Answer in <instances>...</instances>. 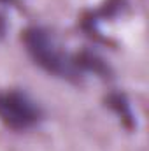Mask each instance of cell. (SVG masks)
<instances>
[{
	"mask_svg": "<svg viewBox=\"0 0 149 151\" xmlns=\"http://www.w3.org/2000/svg\"><path fill=\"white\" fill-rule=\"evenodd\" d=\"M23 42L28 55L44 70L56 76H74L77 70L75 62H72L56 44L49 32L39 27H30L23 32Z\"/></svg>",
	"mask_w": 149,
	"mask_h": 151,
	"instance_id": "cell-1",
	"label": "cell"
},
{
	"mask_svg": "<svg viewBox=\"0 0 149 151\" xmlns=\"http://www.w3.org/2000/svg\"><path fill=\"white\" fill-rule=\"evenodd\" d=\"M40 119V111L35 102L21 91H0V121L14 130L34 127Z\"/></svg>",
	"mask_w": 149,
	"mask_h": 151,
	"instance_id": "cell-2",
	"label": "cell"
},
{
	"mask_svg": "<svg viewBox=\"0 0 149 151\" xmlns=\"http://www.w3.org/2000/svg\"><path fill=\"white\" fill-rule=\"evenodd\" d=\"M4 34H5V19L0 16V39L4 37Z\"/></svg>",
	"mask_w": 149,
	"mask_h": 151,
	"instance_id": "cell-3",
	"label": "cell"
}]
</instances>
